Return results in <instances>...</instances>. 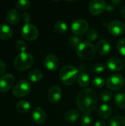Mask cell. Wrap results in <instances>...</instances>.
Here are the masks:
<instances>
[{
    "mask_svg": "<svg viewBox=\"0 0 125 126\" xmlns=\"http://www.w3.org/2000/svg\"><path fill=\"white\" fill-rule=\"evenodd\" d=\"M81 38L78 36H76V35H73V36H71L69 39V44L72 47H78L79 44L82 42L81 41Z\"/></svg>",
    "mask_w": 125,
    "mask_h": 126,
    "instance_id": "cell-32",
    "label": "cell"
},
{
    "mask_svg": "<svg viewBox=\"0 0 125 126\" xmlns=\"http://www.w3.org/2000/svg\"><path fill=\"white\" fill-rule=\"evenodd\" d=\"M77 82L79 85L83 88H86L90 84V76L85 71H82L77 78Z\"/></svg>",
    "mask_w": 125,
    "mask_h": 126,
    "instance_id": "cell-21",
    "label": "cell"
},
{
    "mask_svg": "<svg viewBox=\"0 0 125 126\" xmlns=\"http://www.w3.org/2000/svg\"><path fill=\"white\" fill-rule=\"evenodd\" d=\"M32 119L33 122L38 125H41L44 123L46 120V113L40 107H36L32 110Z\"/></svg>",
    "mask_w": 125,
    "mask_h": 126,
    "instance_id": "cell-15",
    "label": "cell"
},
{
    "mask_svg": "<svg viewBox=\"0 0 125 126\" xmlns=\"http://www.w3.org/2000/svg\"><path fill=\"white\" fill-rule=\"evenodd\" d=\"M48 99L52 103H58L62 96V91L61 89L58 86H52L48 92Z\"/></svg>",
    "mask_w": 125,
    "mask_h": 126,
    "instance_id": "cell-14",
    "label": "cell"
},
{
    "mask_svg": "<svg viewBox=\"0 0 125 126\" xmlns=\"http://www.w3.org/2000/svg\"><path fill=\"white\" fill-rule=\"evenodd\" d=\"M31 5V2L29 0H18L15 2V6L20 10H27Z\"/></svg>",
    "mask_w": 125,
    "mask_h": 126,
    "instance_id": "cell-28",
    "label": "cell"
},
{
    "mask_svg": "<svg viewBox=\"0 0 125 126\" xmlns=\"http://www.w3.org/2000/svg\"><path fill=\"white\" fill-rule=\"evenodd\" d=\"M107 68L112 72H119L123 69L122 61L117 57H111L106 62Z\"/></svg>",
    "mask_w": 125,
    "mask_h": 126,
    "instance_id": "cell-13",
    "label": "cell"
},
{
    "mask_svg": "<svg viewBox=\"0 0 125 126\" xmlns=\"http://www.w3.org/2000/svg\"><path fill=\"white\" fill-rule=\"evenodd\" d=\"M79 70L74 66H64L60 71L59 77L61 82L66 86L72 85L78 78Z\"/></svg>",
    "mask_w": 125,
    "mask_h": 126,
    "instance_id": "cell-2",
    "label": "cell"
},
{
    "mask_svg": "<svg viewBox=\"0 0 125 126\" xmlns=\"http://www.w3.org/2000/svg\"><path fill=\"white\" fill-rule=\"evenodd\" d=\"M109 32L113 36H120L125 32V24L119 20H114L108 25Z\"/></svg>",
    "mask_w": 125,
    "mask_h": 126,
    "instance_id": "cell-9",
    "label": "cell"
},
{
    "mask_svg": "<svg viewBox=\"0 0 125 126\" xmlns=\"http://www.w3.org/2000/svg\"><path fill=\"white\" fill-rule=\"evenodd\" d=\"M7 21L11 24H16L21 20V13L18 10L11 9L7 11L6 15Z\"/></svg>",
    "mask_w": 125,
    "mask_h": 126,
    "instance_id": "cell-17",
    "label": "cell"
},
{
    "mask_svg": "<svg viewBox=\"0 0 125 126\" xmlns=\"http://www.w3.org/2000/svg\"><path fill=\"white\" fill-rule=\"evenodd\" d=\"M115 103L116 105L122 109H125V93H119L115 96Z\"/></svg>",
    "mask_w": 125,
    "mask_h": 126,
    "instance_id": "cell-25",
    "label": "cell"
},
{
    "mask_svg": "<svg viewBox=\"0 0 125 126\" xmlns=\"http://www.w3.org/2000/svg\"><path fill=\"white\" fill-rule=\"evenodd\" d=\"M38 34L39 32L38 28L32 24H25L22 27L21 35L27 41H32L35 40L38 38Z\"/></svg>",
    "mask_w": 125,
    "mask_h": 126,
    "instance_id": "cell-7",
    "label": "cell"
},
{
    "mask_svg": "<svg viewBox=\"0 0 125 126\" xmlns=\"http://www.w3.org/2000/svg\"><path fill=\"white\" fill-rule=\"evenodd\" d=\"M105 69V66L102 63H97L93 66V71L95 73H101L103 72Z\"/></svg>",
    "mask_w": 125,
    "mask_h": 126,
    "instance_id": "cell-35",
    "label": "cell"
},
{
    "mask_svg": "<svg viewBox=\"0 0 125 126\" xmlns=\"http://www.w3.org/2000/svg\"><path fill=\"white\" fill-rule=\"evenodd\" d=\"M15 48L21 52H24L27 49V44L24 41L19 40L15 43Z\"/></svg>",
    "mask_w": 125,
    "mask_h": 126,
    "instance_id": "cell-34",
    "label": "cell"
},
{
    "mask_svg": "<svg viewBox=\"0 0 125 126\" xmlns=\"http://www.w3.org/2000/svg\"><path fill=\"white\" fill-rule=\"evenodd\" d=\"M94 126H108L107 123L105 122L104 120H98L96 122Z\"/></svg>",
    "mask_w": 125,
    "mask_h": 126,
    "instance_id": "cell-38",
    "label": "cell"
},
{
    "mask_svg": "<svg viewBox=\"0 0 125 126\" xmlns=\"http://www.w3.org/2000/svg\"><path fill=\"white\" fill-rule=\"evenodd\" d=\"M108 12H111V11H113V10H114V7H113V5H112V4H107V6H106V9H105Z\"/></svg>",
    "mask_w": 125,
    "mask_h": 126,
    "instance_id": "cell-39",
    "label": "cell"
},
{
    "mask_svg": "<svg viewBox=\"0 0 125 126\" xmlns=\"http://www.w3.org/2000/svg\"><path fill=\"white\" fill-rule=\"evenodd\" d=\"M32 89L31 83L27 80H21L13 88V94L15 97H22L27 95Z\"/></svg>",
    "mask_w": 125,
    "mask_h": 126,
    "instance_id": "cell-5",
    "label": "cell"
},
{
    "mask_svg": "<svg viewBox=\"0 0 125 126\" xmlns=\"http://www.w3.org/2000/svg\"><path fill=\"white\" fill-rule=\"evenodd\" d=\"M88 23L84 19H77L75 20L71 26V31L76 36L83 35L88 30Z\"/></svg>",
    "mask_w": 125,
    "mask_h": 126,
    "instance_id": "cell-8",
    "label": "cell"
},
{
    "mask_svg": "<svg viewBox=\"0 0 125 126\" xmlns=\"http://www.w3.org/2000/svg\"><path fill=\"white\" fill-rule=\"evenodd\" d=\"M98 36H99V33L97 32V30L95 29H91L88 32L86 37H87L88 41L91 43L93 41H97V39L98 38Z\"/></svg>",
    "mask_w": 125,
    "mask_h": 126,
    "instance_id": "cell-29",
    "label": "cell"
},
{
    "mask_svg": "<svg viewBox=\"0 0 125 126\" xmlns=\"http://www.w3.org/2000/svg\"><path fill=\"white\" fill-rule=\"evenodd\" d=\"M106 84L108 89L113 91L120 90L125 85L124 78L119 74H113L108 77L106 81Z\"/></svg>",
    "mask_w": 125,
    "mask_h": 126,
    "instance_id": "cell-6",
    "label": "cell"
},
{
    "mask_svg": "<svg viewBox=\"0 0 125 126\" xmlns=\"http://www.w3.org/2000/svg\"><path fill=\"white\" fill-rule=\"evenodd\" d=\"M34 63L32 55L27 52L19 53L14 59V67L18 71H25L29 69Z\"/></svg>",
    "mask_w": 125,
    "mask_h": 126,
    "instance_id": "cell-4",
    "label": "cell"
},
{
    "mask_svg": "<svg viewBox=\"0 0 125 126\" xmlns=\"http://www.w3.org/2000/svg\"><path fill=\"white\" fill-rule=\"evenodd\" d=\"M106 83L105 80L101 78V77H97V78H94L93 79V81H92V84L94 87L97 88V89H99V88H102L105 86V84Z\"/></svg>",
    "mask_w": 125,
    "mask_h": 126,
    "instance_id": "cell-30",
    "label": "cell"
},
{
    "mask_svg": "<svg viewBox=\"0 0 125 126\" xmlns=\"http://www.w3.org/2000/svg\"><path fill=\"white\" fill-rule=\"evenodd\" d=\"M80 117V112L75 109H71L66 112L64 115V119L66 122L69 123H73L76 122Z\"/></svg>",
    "mask_w": 125,
    "mask_h": 126,
    "instance_id": "cell-19",
    "label": "cell"
},
{
    "mask_svg": "<svg viewBox=\"0 0 125 126\" xmlns=\"http://www.w3.org/2000/svg\"><path fill=\"white\" fill-rule=\"evenodd\" d=\"M100 97H101V99H102V100L103 102H109V101H111L113 99V94L111 92H110V91L105 90V91H103L101 93Z\"/></svg>",
    "mask_w": 125,
    "mask_h": 126,
    "instance_id": "cell-31",
    "label": "cell"
},
{
    "mask_svg": "<svg viewBox=\"0 0 125 126\" xmlns=\"http://www.w3.org/2000/svg\"><path fill=\"white\" fill-rule=\"evenodd\" d=\"M77 105L83 114H90L97 107V95L92 89L81 90L77 96Z\"/></svg>",
    "mask_w": 125,
    "mask_h": 126,
    "instance_id": "cell-1",
    "label": "cell"
},
{
    "mask_svg": "<svg viewBox=\"0 0 125 126\" xmlns=\"http://www.w3.org/2000/svg\"><path fill=\"white\" fill-rule=\"evenodd\" d=\"M110 126H125V119L122 116H114L110 120Z\"/></svg>",
    "mask_w": 125,
    "mask_h": 126,
    "instance_id": "cell-24",
    "label": "cell"
},
{
    "mask_svg": "<svg viewBox=\"0 0 125 126\" xmlns=\"http://www.w3.org/2000/svg\"><path fill=\"white\" fill-rule=\"evenodd\" d=\"M120 13H121V16L125 18V6L123 7L122 9H121V11H120Z\"/></svg>",
    "mask_w": 125,
    "mask_h": 126,
    "instance_id": "cell-41",
    "label": "cell"
},
{
    "mask_svg": "<svg viewBox=\"0 0 125 126\" xmlns=\"http://www.w3.org/2000/svg\"><path fill=\"white\" fill-rule=\"evenodd\" d=\"M6 68H7V65L5 62L0 59V76L4 74V72L6 70Z\"/></svg>",
    "mask_w": 125,
    "mask_h": 126,
    "instance_id": "cell-36",
    "label": "cell"
},
{
    "mask_svg": "<svg viewBox=\"0 0 125 126\" xmlns=\"http://www.w3.org/2000/svg\"><path fill=\"white\" fill-rule=\"evenodd\" d=\"M106 3L103 0H91L88 4V10L93 15H99L106 9Z\"/></svg>",
    "mask_w": 125,
    "mask_h": 126,
    "instance_id": "cell-11",
    "label": "cell"
},
{
    "mask_svg": "<svg viewBox=\"0 0 125 126\" xmlns=\"http://www.w3.org/2000/svg\"><path fill=\"white\" fill-rule=\"evenodd\" d=\"M111 3L113 4V6H117L120 4V1L119 0H112Z\"/></svg>",
    "mask_w": 125,
    "mask_h": 126,
    "instance_id": "cell-40",
    "label": "cell"
},
{
    "mask_svg": "<svg viewBox=\"0 0 125 126\" xmlns=\"http://www.w3.org/2000/svg\"><path fill=\"white\" fill-rule=\"evenodd\" d=\"M22 19L23 21L26 23V24H28L31 19V16L29 13H24L22 14Z\"/></svg>",
    "mask_w": 125,
    "mask_h": 126,
    "instance_id": "cell-37",
    "label": "cell"
},
{
    "mask_svg": "<svg viewBox=\"0 0 125 126\" xmlns=\"http://www.w3.org/2000/svg\"><path fill=\"white\" fill-rule=\"evenodd\" d=\"M13 34V31L12 28L4 24H0V38L3 40H8L12 38Z\"/></svg>",
    "mask_w": 125,
    "mask_h": 126,
    "instance_id": "cell-18",
    "label": "cell"
},
{
    "mask_svg": "<svg viewBox=\"0 0 125 126\" xmlns=\"http://www.w3.org/2000/svg\"><path fill=\"white\" fill-rule=\"evenodd\" d=\"M44 65L46 68L51 71V72H55L56 71L60 65V61L58 58L53 54H49L47 55L43 61Z\"/></svg>",
    "mask_w": 125,
    "mask_h": 126,
    "instance_id": "cell-12",
    "label": "cell"
},
{
    "mask_svg": "<svg viewBox=\"0 0 125 126\" xmlns=\"http://www.w3.org/2000/svg\"><path fill=\"white\" fill-rule=\"evenodd\" d=\"M112 114V109L110 106L107 104H102L98 109V115L102 119H107L111 117Z\"/></svg>",
    "mask_w": 125,
    "mask_h": 126,
    "instance_id": "cell-20",
    "label": "cell"
},
{
    "mask_svg": "<svg viewBox=\"0 0 125 126\" xmlns=\"http://www.w3.org/2000/svg\"><path fill=\"white\" fill-rule=\"evenodd\" d=\"M93 118L90 114H83L80 118V123L83 126H90L92 124Z\"/></svg>",
    "mask_w": 125,
    "mask_h": 126,
    "instance_id": "cell-27",
    "label": "cell"
},
{
    "mask_svg": "<svg viewBox=\"0 0 125 126\" xmlns=\"http://www.w3.org/2000/svg\"><path fill=\"white\" fill-rule=\"evenodd\" d=\"M14 81L15 78L12 74L7 73L2 75L0 78V92L4 93L8 92L12 88Z\"/></svg>",
    "mask_w": 125,
    "mask_h": 126,
    "instance_id": "cell-10",
    "label": "cell"
},
{
    "mask_svg": "<svg viewBox=\"0 0 125 126\" xmlns=\"http://www.w3.org/2000/svg\"><path fill=\"white\" fill-rule=\"evenodd\" d=\"M96 49L102 55H107L110 53L111 50V45L110 42L107 40L102 39L97 42L96 46Z\"/></svg>",
    "mask_w": 125,
    "mask_h": 126,
    "instance_id": "cell-16",
    "label": "cell"
},
{
    "mask_svg": "<svg viewBox=\"0 0 125 126\" xmlns=\"http://www.w3.org/2000/svg\"><path fill=\"white\" fill-rule=\"evenodd\" d=\"M96 48L89 41H82L77 47V56L84 61L92 60L96 55Z\"/></svg>",
    "mask_w": 125,
    "mask_h": 126,
    "instance_id": "cell-3",
    "label": "cell"
},
{
    "mask_svg": "<svg viewBox=\"0 0 125 126\" xmlns=\"http://www.w3.org/2000/svg\"><path fill=\"white\" fill-rule=\"evenodd\" d=\"M28 78L32 82H34V83L38 82L43 78V72L39 69L31 70L28 73Z\"/></svg>",
    "mask_w": 125,
    "mask_h": 126,
    "instance_id": "cell-23",
    "label": "cell"
},
{
    "mask_svg": "<svg viewBox=\"0 0 125 126\" xmlns=\"http://www.w3.org/2000/svg\"><path fill=\"white\" fill-rule=\"evenodd\" d=\"M54 28L55 30V31L58 33H65L67 32L68 30V27H67V24L63 22V21H57L55 25H54Z\"/></svg>",
    "mask_w": 125,
    "mask_h": 126,
    "instance_id": "cell-26",
    "label": "cell"
},
{
    "mask_svg": "<svg viewBox=\"0 0 125 126\" xmlns=\"http://www.w3.org/2000/svg\"><path fill=\"white\" fill-rule=\"evenodd\" d=\"M16 109L17 110L22 114H26L29 112L31 109V105L30 103L24 100H19L16 104Z\"/></svg>",
    "mask_w": 125,
    "mask_h": 126,
    "instance_id": "cell-22",
    "label": "cell"
},
{
    "mask_svg": "<svg viewBox=\"0 0 125 126\" xmlns=\"http://www.w3.org/2000/svg\"><path fill=\"white\" fill-rule=\"evenodd\" d=\"M116 47L119 52L122 55L125 56V38H122L118 41L116 44Z\"/></svg>",
    "mask_w": 125,
    "mask_h": 126,
    "instance_id": "cell-33",
    "label": "cell"
}]
</instances>
